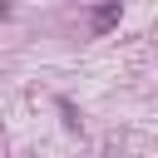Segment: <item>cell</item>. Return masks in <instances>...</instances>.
I'll list each match as a JSON object with an SVG mask.
<instances>
[{"mask_svg": "<svg viewBox=\"0 0 158 158\" xmlns=\"http://www.w3.org/2000/svg\"><path fill=\"white\" fill-rule=\"evenodd\" d=\"M109 25H118V5H99V10H94V30L104 35Z\"/></svg>", "mask_w": 158, "mask_h": 158, "instance_id": "1", "label": "cell"}, {"mask_svg": "<svg viewBox=\"0 0 158 158\" xmlns=\"http://www.w3.org/2000/svg\"><path fill=\"white\" fill-rule=\"evenodd\" d=\"M5 15H10V5H5V0H0V20H5Z\"/></svg>", "mask_w": 158, "mask_h": 158, "instance_id": "2", "label": "cell"}]
</instances>
